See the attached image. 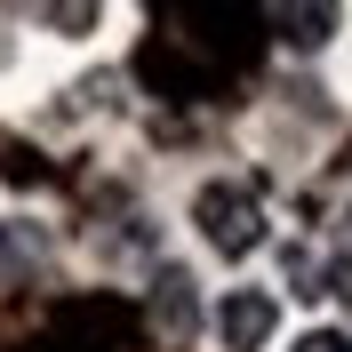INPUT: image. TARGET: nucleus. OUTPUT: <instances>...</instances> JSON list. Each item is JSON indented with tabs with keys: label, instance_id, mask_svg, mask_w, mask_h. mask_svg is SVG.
Segmentation results:
<instances>
[{
	"label": "nucleus",
	"instance_id": "obj_2",
	"mask_svg": "<svg viewBox=\"0 0 352 352\" xmlns=\"http://www.w3.org/2000/svg\"><path fill=\"white\" fill-rule=\"evenodd\" d=\"M280 329V296L272 288H224L217 296V344L224 352H264Z\"/></svg>",
	"mask_w": 352,
	"mask_h": 352
},
{
	"label": "nucleus",
	"instance_id": "obj_3",
	"mask_svg": "<svg viewBox=\"0 0 352 352\" xmlns=\"http://www.w3.org/2000/svg\"><path fill=\"white\" fill-rule=\"evenodd\" d=\"M272 24H280V41H288V48H329L336 8H272Z\"/></svg>",
	"mask_w": 352,
	"mask_h": 352
},
{
	"label": "nucleus",
	"instance_id": "obj_5",
	"mask_svg": "<svg viewBox=\"0 0 352 352\" xmlns=\"http://www.w3.org/2000/svg\"><path fill=\"white\" fill-rule=\"evenodd\" d=\"M296 352H352V336L344 329H312V336H296Z\"/></svg>",
	"mask_w": 352,
	"mask_h": 352
},
{
	"label": "nucleus",
	"instance_id": "obj_6",
	"mask_svg": "<svg viewBox=\"0 0 352 352\" xmlns=\"http://www.w3.org/2000/svg\"><path fill=\"white\" fill-rule=\"evenodd\" d=\"M329 296H336V305H352V256L329 264Z\"/></svg>",
	"mask_w": 352,
	"mask_h": 352
},
{
	"label": "nucleus",
	"instance_id": "obj_7",
	"mask_svg": "<svg viewBox=\"0 0 352 352\" xmlns=\"http://www.w3.org/2000/svg\"><path fill=\"white\" fill-rule=\"evenodd\" d=\"M0 256H8V232H0Z\"/></svg>",
	"mask_w": 352,
	"mask_h": 352
},
{
	"label": "nucleus",
	"instance_id": "obj_1",
	"mask_svg": "<svg viewBox=\"0 0 352 352\" xmlns=\"http://www.w3.org/2000/svg\"><path fill=\"white\" fill-rule=\"evenodd\" d=\"M192 224L217 256H256L264 248V208L248 184H200L192 192Z\"/></svg>",
	"mask_w": 352,
	"mask_h": 352
},
{
	"label": "nucleus",
	"instance_id": "obj_4",
	"mask_svg": "<svg viewBox=\"0 0 352 352\" xmlns=\"http://www.w3.org/2000/svg\"><path fill=\"white\" fill-rule=\"evenodd\" d=\"M160 312H168V329H184V272L160 280Z\"/></svg>",
	"mask_w": 352,
	"mask_h": 352
}]
</instances>
